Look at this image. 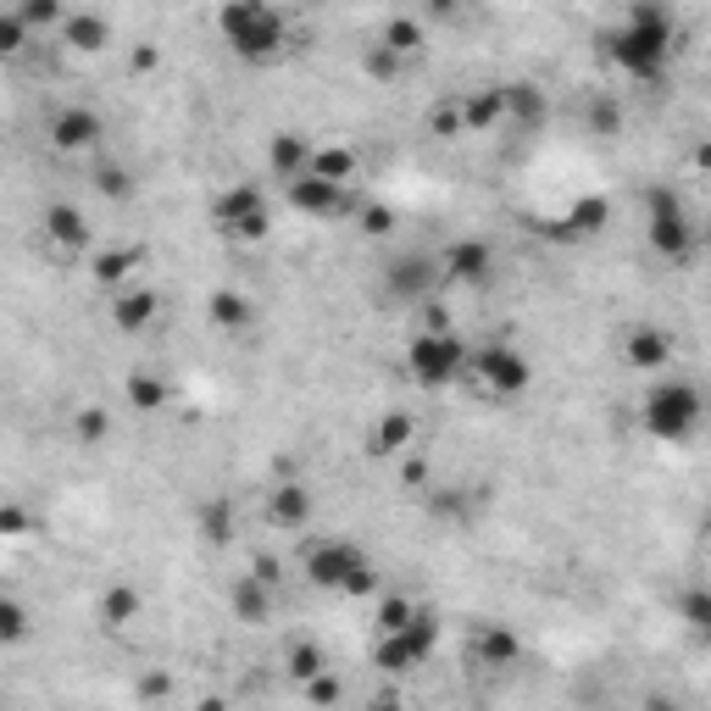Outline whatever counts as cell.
Listing matches in <instances>:
<instances>
[{
  "mask_svg": "<svg viewBox=\"0 0 711 711\" xmlns=\"http://www.w3.org/2000/svg\"><path fill=\"white\" fill-rule=\"evenodd\" d=\"M123 395L139 406V411H161L167 400H172V390H167V379H156V373H128V384H123Z\"/></svg>",
  "mask_w": 711,
  "mask_h": 711,
  "instance_id": "cell-26",
  "label": "cell"
},
{
  "mask_svg": "<svg viewBox=\"0 0 711 711\" xmlns=\"http://www.w3.org/2000/svg\"><path fill=\"white\" fill-rule=\"evenodd\" d=\"M700 428V390L695 384H656L651 395H645V433H656V439H667V444H678V439H689Z\"/></svg>",
  "mask_w": 711,
  "mask_h": 711,
  "instance_id": "cell-4",
  "label": "cell"
},
{
  "mask_svg": "<svg viewBox=\"0 0 711 711\" xmlns=\"http://www.w3.org/2000/svg\"><path fill=\"white\" fill-rule=\"evenodd\" d=\"M467 368V345L444 328V334H417L406 345V373L417 390H444V384H456Z\"/></svg>",
  "mask_w": 711,
  "mask_h": 711,
  "instance_id": "cell-3",
  "label": "cell"
},
{
  "mask_svg": "<svg viewBox=\"0 0 711 711\" xmlns=\"http://www.w3.org/2000/svg\"><path fill=\"white\" fill-rule=\"evenodd\" d=\"M428 7H433V12H451V7H456V0H428Z\"/></svg>",
  "mask_w": 711,
  "mask_h": 711,
  "instance_id": "cell-51",
  "label": "cell"
},
{
  "mask_svg": "<svg viewBox=\"0 0 711 711\" xmlns=\"http://www.w3.org/2000/svg\"><path fill=\"white\" fill-rule=\"evenodd\" d=\"M667 50H673V23L656 0H640L629 12V23L611 34V61L629 78H656L667 67Z\"/></svg>",
  "mask_w": 711,
  "mask_h": 711,
  "instance_id": "cell-1",
  "label": "cell"
},
{
  "mask_svg": "<svg viewBox=\"0 0 711 711\" xmlns=\"http://www.w3.org/2000/svg\"><path fill=\"white\" fill-rule=\"evenodd\" d=\"M689 622H706V595H689Z\"/></svg>",
  "mask_w": 711,
  "mask_h": 711,
  "instance_id": "cell-50",
  "label": "cell"
},
{
  "mask_svg": "<svg viewBox=\"0 0 711 711\" xmlns=\"http://www.w3.org/2000/svg\"><path fill=\"white\" fill-rule=\"evenodd\" d=\"M411 617H417V606H411L406 595H384V600H379V634H395V629H406Z\"/></svg>",
  "mask_w": 711,
  "mask_h": 711,
  "instance_id": "cell-37",
  "label": "cell"
},
{
  "mask_svg": "<svg viewBox=\"0 0 711 711\" xmlns=\"http://www.w3.org/2000/svg\"><path fill=\"white\" fill-rule=\"evenodd\" d=\"M156 61H161V50H156V45H139V50L128 56V72H156Z\"/></svg>",
  "mask_w": 711,
  "mask_h": 711,
  "instance_id": "cell-47",
  "label": "cell"
},
{
  "mask_svg": "<svg viewBox=\"0 0 711 711\" xmlns=\"http://www.w3.org/2000/svg\"><path fill=\"white\" fill-rule=\"evenodd\" d=\"M622 356H629V368H667V356H673V339L662 328H629V339H622Z\"/></svg>",
  "mask_w": 711,
  "mask_h": 711,
  "instance_id": "cell-20",
  "label": "cell"
},
{
  "mask_svg": "<svg viewBox=\"0 0 711 711\" xmlns=\"http://www.w3.org/2000/svg\"><path fill=\"white\" fill-rule=\"evenodd\" d=\"M290 206L306 217H350L356 195H350V184H328V178L301 172V178H290Z\"/></svg>",
  "mask_w": 711,
  "mask_h": 711,
  "instance_id": "cell-9",
  "label": "cell"
},
{
  "mask_svg": "<svg viewBox=\"0 0 711 711\" xmlns=\"http://www.w3.org/2000/svg\"><path fill=\"white\" fill-rule=\"evenodd\" d=\"M139 606H145V600H139L134 584H112V589L101 595V629H106V634H123L128 622L139 617Z\"/></svg>",
  "mask_w": 711,
  "mask_h": 711,
  "instance_id": "cell-23",
  "label": "cell"
},
{
  "mask_svg": "<svg viewBox=\"0 0 711 711\" xmlns=\"http://www.w3.org/2000/svg\"><path fill=\"white\" fill-rule=\"evenodd\" d=\"M651 245H656L667 261H689V250H695V228L684 223V212H678L673 195H656V201H651Z\"/></svg>",
  "mask_w": 711,
  "mask_h": 711,
  "instance_id": "cell-10",
  "label": "cell"
},
{
  "mask_svg": "<svg viewBox=\"0 0 711 711\" xmlns=\"http://www.w3.org/2000/svg\"><path fill=\"white\" fill-rule=\"evenodd\" d=\"M433 279H439V267H428L422 256H406L390 267V290H400V295H422Z\"/></svg>",
  "mask_w": 711,
  "mask_h": 711,
  "instance_id": "cell-25",
  "label": "cell"
},
{
  "mask_svg": "<svg viewBox=\"0 0 711 711\" xmlns=\"http://www.w3.org/2000/svg\"><path fill=\"white\" fill-rule=\"evenodd\" d=\"M451 328V312L444 306H422V334H444Z\"/></svg>",
  "mask_w": 711,
  "mask_h": 711,
  "instance_id": "cell-48",
  "label": "cell"
},
{
  "mask_svg": "<svg viewBox=\"0 0 711 711\" xmlns=\"http://www.w3.org/2000/svg\"><path fill=\"white\" fill-rule=\"evenodd\" d=\"M95 190H101L106 201H128V195H134V178H128L117 161H101V167H95Z\"/></svg>",
  "mask_w": 711,
  "mask_h": 711,
  "instance_id": "cell-36",
  "label": "cell"
},
{
  "mask_svg": "<svg viewBox=\"0 0 711 711\" xmlns=\"http://www.w3.org/2000/svg\"><path fill=\"white\" fill-rule=\"evenodd\" d=\"M45 239L61 250V256H78V250H89V223H83V212L78 206H45Z\"/></svg>",
  "mask_w": 711,
  "mask_h": 711,
  "instance_id": "cell-15",
  "label": "cell"
},
{
  "mask_svg": "<svg viewBox=\"0 0 711 711\" xmlns=\"http://www.w3.org/2000/svg\"><path fill=\"white\" fill-rule=\"evenodd\" d=\"M339 589H345V595H373V589H379V573L362 562V567H350V578H345Z\"/></svg>",
  "mask_w": 711,
  "mask_h": 711,
  "instance_id": "cell-45",
  "label": "cell"
},
{
  "mask_svg": "<svg viewBox=\"0 0 711 711\" xmlns=\"http://www.w3.org/2000/svg\"><path fill=\"white\" fill-rule=\"evenodd\" d=\"M500 95H506V123H517V128H540L545 123V95L533 83H506Z\"/></svg>",
  "mask_w": 711,
  "mask_h": 711,
  "instance_id": "cell-24",
  "label": "cell"
},
{
  "mask_svg": "<svg viewBox=\"0 0 711 711\" xmlns=\"http://www.w3.org/2000/svg\"><path fill=\"white\" fill-rule=\"evenodd\" d=\"M506 123V95L500 89H473L462 95V134H489Z\"/></svg>",
  "mask_w": 711,
  "mask_h": 711,
  "instance_id": "cell-21",
  "label": "cell"
},
{
  "mask_svg": "<svg viewBox=\"0 0 711 711\" xmlns=\"http://www.w3.org/2000/svg\"><path fill=\"white\" fill-rule=\"evenodd\" d=\"M34 528V517L23 506H0V533H12V540H23V533Z\"/></svg>",
  "mask_w": 711,
  "mask_h": 711,
  "instance_id": "cell-44",
  "label": "cell"
},
{
  "mask_svg": "<svg viewBox=\"0 0 711 711\" xmlns=\"http://www.w3.org/2000/svg\"><path fill=\"white\" fill-rule=\"evenodd\" d=\"M428 128L444 134V139H456V134H462V101H439V106L428 112Z\"/></svg>",
  "mask_w": 711,
  "mask_h": 711,
  "instance_id": "cell-41",
  "label": "cell"
},
{
  "mask_svg": "<svg viewBox=\"0 0 711 711\" xmlns=\"http://www.w3.org/2000/svg\"><path fill=\"white\" fill-rule=\"evenodd\" d=\"M212 217H217V228L223 234H234L239 245H256V239H267V190L261 184H234V190H223L217 195V206H212Z\"/></svg>",
  "mask_w": 711,
  "mask_h": 711,
  "instance_id": "cell-6",
  "label": "cell"
},
{
  "mask_svg": "<svg viewBox=\"0 0 711 711\" xmlns=\"http://www.w3.org/2000/svg\"><path fill=\"white\" fill-rule=\"evenodd\" d=\"M34 45V29L18 18V12H0V56H18Z\"/></svg>",
  "mask_w": 711,
  "mask_h": 711,
  "instance_id": "cell-35",
  "label": "cell"
},
{
  "mask_svg": "<svg viewBox=\"0 0 711 711\" xmlns=\"http://www.w3.org/2000/svg\"><path fill=\"white\" fill-rule=\"evenodd\" d=\"M306 161H312V139H306V134L284 128V134H273V139H267V172H273V178H284V184H290V178H301V172H306Z\"/></svg>",
  "mask_w": 711,
  "mask_h": 711,
  "instance_id": "cell-14",
  "label": "cell"
},
{
  "mask_svg": "<svg viewBox=\"0 0 711 711\" xmlns=\"http://www.w3.org/2000/svg\"><path fill=\"white\" fill-rule=\"evenodd\" d=\"M606 217H611V201H606V195H584V201H573V212H567V234H600Z\"/></svg>",
  "mask_w": 711,
  "mask_h": 711,
  "instance_id": "cell-27",
  "label": "cell"
},
{
  "mask_svg": "<svg viewBox=\"0 0 711 711\" xmlns=\"http://www.w3.org/2000/svg\"><path fill=\"white\" fill-rule=\"evenodd\" d=\"M306 695H312L317 706H334V700H339V684L323 678V673H312V678H306Z\"/></svg>",
  "mask_w": 711,
  "mask_h": 711,
  "instance_id": "cell-46",
  "label": "cell"
},
{
  "mask_svg": "<svg viewBox=\"0 0 711 711\" xmlns=\"http://www.w3.org/2000/svg\"><path fill=\"white\" fill-rule=\"evenodd\" d=\"M350 217H356V228H362L368 239H384V234L395 228V212H390L384 201H356V212H350Z\"/></svg>",
  "mask_w": 711,
  "mask_h": 711,
  "instance_id": "cell-32",
  "label": "cell"
},
{
  "mask_svg": "<svg viewBox=\"0 0 711 711\" xmlns=\"http://www.w3.org/2000/svg\"><path fill=\"white\" fill-rule=\"evenodd\" d=\"M400 61H406V56H395V50H390V45L379 40V45L368 50V78H379V83H390V78H400Z\"/></svg>",
  "mask_w": 711,
  "mask_h": 711,
  "instance_id": "cell-40",
  "label": "cell"
},
{
  "mask_svg": "<svg viewBox=\"0 0 711 711\" xmlns=\"http://www.w3.org/2000/svg\"><path fill=\"white\" fill-rule=\"evenodd\" d=\"M18 18L40 34V29H61V18H67V7H61V0H23V7H18Z\"/></svg>",
  "mask_w": 711,
  "mask_h": 711,
  "instance_id": "cell-34",
  "label": "cell"
},
{
  "mask_svg": "<svg viewBox=\"0 0 711 711\" xmlns=\"http://www.w3.org/2000/svg\"><path fill=\"white\" fill-rule=\"evenodd\" d=\"M206 312H212V323H217V328H250V317H256V312H250V301H245V295H234V290H217V295L206 301Z\"/></svg>",
  "mask_w": 711,
  "mask_h": 711,
  "instance_id": "cell-28",
  "label": "cell"
},
{
  "mask_svg": "<svg viewBox=\"0 0 711 711\" xmlns=\"http://www.w3.org/2000/svg\"><path fill=\"white\" fill-rule=\"evenodd\" d=\"M267 522L284 528V533L306 528L312 522V489L306 484H273L267 489Z\"/></svg>",
  "mask_w": 711,
  "mask_h": 711,
  "instance_id": "cell-13",
  "label": "cell"
},
{
  "mask_svg": "<svg viewBox=\"0 0 711 711\" xmlns=\"http://www.w3.org/2000/svg\"><path fill=\"white\" fill-rule=\"evenodd\" d=\"M50 145L61 156H83V150H95L101 145V117L89 112V106H61L50 117Z\"/></svg>",
  "mask_w": 711,
  "mask_h": 711,
  "instance_id": "cell-11",
  "label": "cell"
},
{
  "mask_svg": "<svg viewBox=\"0 0 711 711\" xmlns=\"http://www.w3.org/2000/svg\"><path fill=\"white\" fill-rule=\"evenodd\" d=\"M201 533H206L212 545L234 540V506H228V500H206V506H201Z\"/></svg>",
  "mask_w": 711,
  "mask_h": 711,
  "instance_id": "cell-33",
  "label": "cell"
},
{
  "mask_svg": "<svg viewBox=\"0 0 711 711\" xmlns=\"http://www.w3.org/2000/svg\"><path fill=\"white\" fill-rule=\"evenodd\" d=\"M400 473H406V484H411V489H417V484H428V467H422V462H406Z\"/></svg>",
  "mask_w": 711,
  "mask_h": 711,
  "instance_id": "cell-49",
  "label": "cell"
},
{
  "mask_svg": "<svg viewBox=\"0 0 711 711\" xmlns=\"http://www.w3.org/2000/svg\"><path fill=\"white\" fill-rule=\"evenodd\" d=\"M134 261H139V250H101L89 267H95V279H101V284H112V290H117V284H128V279H134Z\"/></svg>",
  "mask_w": 711,
  "mask_h": 711,
  "instance_id": "cell-30",
  "label": "cell"
},
{
  "mask_svg": "<svg viewBox=\"0 0 711 711\" xmlns=\"http://www.w3.org/2000/svg\"><path fill=\"white\" fill-rule=\"evenodd\" d=\"M217 29L234 45V56H245V61H267V56L284 50V18L267 7V0H223Z\"/></svg>",
  "mask_w": 711,
  "mask_h": 711,
  "instance_id": "cell-2",
  "label": "cell"
},
{
  "mask_svg": "<svg viewBox=\"0 0 711 711\" xmlns=\"http://www.w3.org/2000/svg\"><path fill=\"white\" fill-rule=\"evenodd\" d=\"M312 178H328V184H350L356 172H362V156L350 145H312V161H306Z\"/></svg>",
  "mask_w": 711,
  "mask_h": 711,
  "instance_id": "cell-22",
  "label": "cell"
},
{
  "mask_svg": "<svg viewBox=\"0 0 711 711\" xmlns=\"http://www.w3.org/2000/svg\"><path fill=\"white\" fill-rule=\"evenodd\" d=\"M384 45H390L395 56H411V50H422V23H411V18H395V23L384 29Z\"/></svg>",
  "mask_w": 711,
  "mask_h": 711,
  "instance_id": "cell-38",
  "label": "cell"
},
{
  "mask_svg": "<svg viewBox=\"0 0 711 711\" xmlns=\"http://www.w3.org/2000/svg\"><path fill=\"white\" fill-rule=\"evenodd\" d=\"M72 433H78L83 444H106V439H112V411H106V406H83V411L72 417Z\"/></svg>",
  "mask_w": 711,
  "mask_h": 711,
  "instance_id": "cell-31",
  "label": "cell"
},
{
  "mask_svg": "<svg viewBox=\"0 0 711 711\" xmlns=\"http://www.w3.org/2000/svg\"><path fill=\"white\" fill-rule=\"evenodd\" d=\"M589 128H595V134H617V128H622V106H617V101H595V106H589Z\"/></svg>",
  "mask_w": 711,
  "mask_h": 711,
  "instance_id": "cell-43",
  "label": "cell"
},
{
  "mask_svg": "<svg viewBox=\"0 0 711 711\" xmlns=\"http://www.w3.org/2000/svg\"><path fill=\"white\" fill-rule=\"evenodd\" d=\"M489 267H495V250L484 239H451V245H444V256H439V273L451 279V284H484Z\"/></svg>",
  "mask_w": 711,
  "mask_h": 711,
  "instance_id": "cell-12",
  "label": "cell"
},
{
  "mask_svg": "<svg viewBox=\"0 0 711 711\" xmlns=\"http://www.w3.org/2000/svg\"><path fill=\"white\" fill-rule=\"evenodd\" d=\"M467 368H473V379H478V390H484L489 400H511V395H522V390L533 384V368L522 362L511 345H484V350H473Z\"/></svg>",
  "mask_w": 711,
  "mask_h": 711,
  "instance_id": "cell-5",
  "label": "cell"
},
{
  "mask_svg": "<svg viewBox=\"0 0 711 711\" xmlns=\"http://www.w3.org/2000/svg\"><path fill=\"white\" fill-rule=\"evenodd\" d=\"M61 40H67V50L95 56V50L112 45V23L95 18V12H67V18H61Z\"/></svg>",
  "mask_w": 711,
  "mask_h": 711,
  "instance_id": "cell-19",
  "label": "cell"
},
{
  "mask_svg": "<svg viewBox=\"0 0 711 711\" xmlns=\"http://www.w3.org/2000/svg\"><path fill=\"white\" fill-rule=\"evenodd\" d=\"M290 673L306 684L312 673H323V645H312V640H301L295 651H290Z\"/></svg>",
  "mask_w": 711,
  "mask_h": 711,
  "instance_id": "cell-42",
  "label": "cell"
},
{
  "mask_svg": "<svg viewBox=\"0 0 711 711\" xmlns=\"http://www.w3.org/2000/svg\"><path fill=\"white\" fill-rule=\"evenodd\" d=\"M368 556L356 551L350 540H312L306 545V556H301V573L317 584V589H339L345 578H350V567H362Z\"/></svg>",
  "mask_w": 711,
  "mask_h": 711,
  "instance_id": "cell-8",
  "label": "cell"
},
{
  "mask_svg": "<svg viewBox=\"0 0 711 711\" xmlns=\"http://www.w3.org/2000/svg\"><path fill=\"white\" fill-rule=\"evenodd\" d=\"M23 634H29V611H23L18 600L0 595V645H18Z\"/></svg>",
  "mask_w": 711,
  "mask_h": 711,
  "instance_id": "cell-39",
  "label": "cell"
},
{
  "mask_svg": "<svg viewBox=\"0 0 711 711\" xmlns=\"http://www.w3.org/2000/svg\"><path fill=\"white\" fill-rule=\"evenodd\" d=\"M411 439H417L411 411L390 406V411L373 422V433H368V451H373V456H406V444H411Z\"/></svg>",
  "mask_w": 711,
  "mask_h": 711,
  "instance_id": "cell-17",
  "label": "cell"
},
{
  "mask_svg": "<svg viewBox=\"0 0 711 711\" xmlns=\"http://www.w3.org/2000/svg\"><path fill=\"white\" fill-rule=\"evenodd\" d=\"M433 640H439L433 617H428V611H417V617L406 622V629L379 634V667H384V673H411L417 662H428V656H433Z\"/></svg>",
  "mask_w": 711,
  "mask_h": 711,
  "instance_id": "cell-7",
  "label": "cell"
},
{
  "mask_svg": "<svg viewBox=\"0 0 711 711\" xmlns=\"http://www.w3.org/2000/svg\"><path fill=\"white\" fill-rule=\"evenodd\" d=\"M228 606H234L239 622H267V611H273V584H267L261 573H245V578H234Z\"/></svg>",
  "mask_w": 711,
  "mask_h": 711,
  "instance_id": "cell-18",
  "label": "cell"
},
{
  "mask_svg": "<svg viewBox=\"0 0 711 711\" xmlns=\"http://www.w3.org/2000/svg\"><path fill=\"white\" fill-rule=\"evenodd\" d=\"M473 651H478V662H484V667H511V662H517V651H522V645H517V640H511V634H506V629H484V634H478V645H473Z\"/></svg>",
  "mask_w": 711,
  "mask_h": 711,
  "instance_id": "cell-29",
  "label": "cell"
},
{
  "mask_svg": "<svg viewBox=\"0 0 711 711\" xmlns=\"http://www.w3.org/2000/svg\"><path fill=\"white\" fill-rule=\"evenodd\" d=\"M156 290H145V284H117V295H112V323L123 328V334H139V328H150V317H156Z\"/></svg>",
  "mask_w": 711,
  "mask_h": 711,
  "instance_id": "cell-16",
  "label": "cell"
}]
</instances>
